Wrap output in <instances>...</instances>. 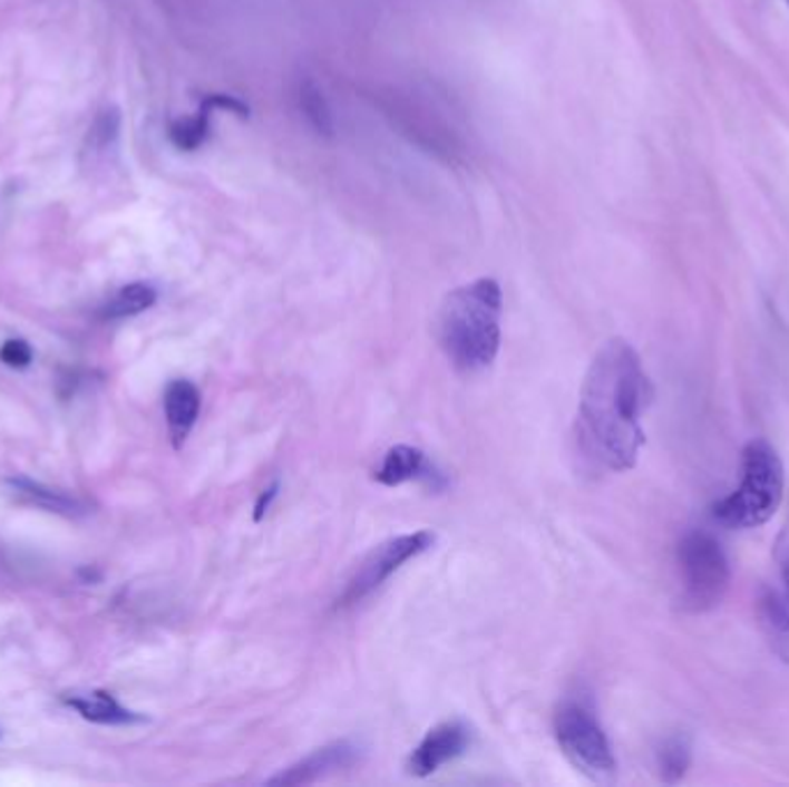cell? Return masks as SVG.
<instances>
[{
    "mask_svg": "<svg viewBox=\"0 0 789 787\" xmlns=\"http://www.w3.org/2000/svg\"><path fill=\"white\" fill-rule=\"evenodd\" d=\"M157 301V291L146 284V282H135L127 284L120 291H116L114 297L109 299V303L105 305V317L107 319H125V317H135L146 312L148 308H153Z\"/></svg>",
    "mask_w": 789,
    "mask_h": 787,
    "instance_id": "2e32d148",
    "label": "cell"
},
{
    "mask_svg": "<svg viewBox=\"0 0 789 787\" xmlns=\"http://www.w3.org/2000/svg\"><path fill=\"white\" fill-rule=\"evenodd\" d=\"M554 735L568 762L591 780H610L616 774L610 737L584 700H566L556 709Z\"/></svg>",
    "mask_w": 789,
    "mask_h": 787,
    "instance_id": "5b68a950",
    "label": "cell"
},
{
    "mask_svg": "<svg viewBox=\"0 0 789 787\" xmlns=\"http://www.w3.org/2000/svg\"><path fill=\"white\" fill-rule=\"evenodd\" d=\"M206 100L213 105V109H224V111H232L241 118H247L250 116V109L247 105H243L241 100H236L234 95H224V93H213V95H206Z\"/></svg>",
    "mask_w": 789,
    "mask_h": 787,
    "instance_id": "ffe728a7",
    "label": "cell"
},
{
    "mask_svg": "<svg viewBox=\"0 0 789 787\" xmlns=\"http://www.w3.org/2000/svg\"><path fill=\"white\" fill-rule=\"evenodd\" d=\"M427 474V460L425 453L416 446H392L374 472V480L386 485V487H398L402 483H409L413 478H420Z\"/></svg>",
    "mask_w": 789,
    "mask_h": 787,
    "instance_id": "8fae6325",
    "label": "cell"
},
{
    "mask_svg": "<svg viewBox=\"0 0 789 787\" xmlns=\"http://www.w3.org/2000/svg\"><path fill=\"white\" fill-rule=\"evenodd\" d=\"M299 100H301V109H303L305 118L310 120V125L316 129V133L331 135L333 133V116H331V109H328V105H325V97L319 90V86L312 81L301 84Z\"/></svg>",
    "mask_w": 789,
    "mask_h": 787,
    "instance_id": "e0dca14e",
    "label": "cell"
},
{
    "mask_svg": "<svg viewBox=\"0 0 789 787\" xmlns=\"http://www.w3.org/2000/svg\"><path fill=\"white\" fill-rule=\"evenodd\" d=\"M120 133V114L118 109H105L100 111V116L95 118V123L88 129V148L92 153H103L107 150Z\"/></svg>",
    "mask_w": 789,
    "mask_h": 787,
    "instance_id": "ac0fdd59",
    "label": "cell"
},
{
    "mask_svg": "<svg viewBox=\"0 0 789 787\" xmlns=\"http://www.w3.org/2000/svg\"><path fill=\"white\" fill-rule=\"evenodd\" d=\"M690 765H693V741L688 735L670 737L658 750V771L670 785L683 780Z\"/></svg>",
    "mask_w": 789,
    "mask_h": 787,
    "instance_id": "5bb4252c",
    "label": "cell"
},
{
    "mask_svg": "<svg viewBox=\"0 0 789 787\" xmlns=\"http://www.w3.org/2000/svg\"><path fill=\"white\" fill-rule=\"evenodd\" d=\"M787 6H789V0H787Z\"/></svg>",
    "mask_w": 789,
    "mask_h": 787,
    "instance_id": "7402d4cb",
    "label": "cell"
},
{
    "mask_svg": "<svg viewBox=\"0 0 789 787\" xmlns=\"http://www.w3.org/2000/svg\"><path fill=\"white\" fill-rule=\"evenodd\" d=\"M358 756H360L358 744H353L349 739H340L335 744L316 748L301 762L291 765L289 769H284L282 774L271 778L269 785H308V783H314L328 774H335V771L351 767L358 760Z\"/></svg>",
    "mask_w": 789,
    "mask_h": 787,
    "instance_id": "9c48e42d",
    "label": "cell"
},
{
    "mask_svg": "<svg viewBox=\"0 0 789 787\" xmlns=\"http://www.w3.org/2000/svg\"><path fill=\"white\" fill-rule=\"evenodd\" d=\"M776 584L760 601V619L773 653L789 665V524L773 543Z\"/></svg>",
    "mask_w": 789,
    "mask_h": 787,
    "instance_id": "52a82bcc",
    "label": "cell"
},
{
    "mask_svg": "<svg viewBox=\"0 0 789 787\" xmlns=\"http://www.w3.org/2000/svg\"><path fill=\"white\" fill-rule=\"evenodd\" d=\"M211 111H213V105L204 97L202 109L196 111L194 116L176 118L169 125L172 144L176 148H181V150H196V148H199L206 142L208 133H211Z\"/></svg>",
    "mask_w": 789,
    "mask_h": 787,
    "instance_id": "9a60e30c",
    "label": "cell"
},
{
    "mask_svg": "<svg viewBox=\"0 0 789 787\" xmlns=\"http://www.w3.org/2000/svg\"><path fill=\"white\" fill-rule=\"evenodd\" d=\"M681 603L688 612H709L722 603L732 584V569L720 541L704 532H688L679 543Z\"/></svg>",
    "mask_w": 789,
    "mask_h": 787,
    "instance_id": "277c9868",
    "label": "cell"
},
{
    "mask_svg": "<svg viewBox=\"0 0 789 787\" xmlns=\"http://www.w3.org/2000/svg\"><path fill=\"white\" fill-rule=\"evenodd\" d=\"M432 545H435V534L430 532L405 534L377 545L355 569L353 577L344 589V594L340 596V605H355L363 599H368L392 573H398L407 562L416 560L418 554L427 552Z\"/></svg>",
    "mask_w": 789,
    "mask_h": 787,
    "instance_id": "8992f818",
    "label": "cell"
},
{
    "mask_svg": "<svg viewBox=\"0 0 789 787\" xmlns=\"http://www.w3.org/2000/svg\"><path fill=\"white\" fill-rule=\"evenodd\" d=\"M202 411V392L192 381L176 379L164 390V416H167L174 448H181L189 437Z\"/></svg>",
    "mask_w": 789,
    "mask_h": 787,
    "instance_id": "30bf717a",
    "label": "cell"
},
{
    "mask_svg": "<svg viewBox=\"0 0 789 787\" xmlns=\"http://www.w3.org/2000/svg\"><path fill=\"white\" fill-rule=\"evenodd\" d=\"M277 483H273L269 489H263L261 492V497H259V502H256V506H254V519L259 522L263 515H266L269 513V508H271V504H273V499L277 497Z\"/></svg>",
    "mask_w": 789,
    "mask_h": 787,
    "instance_id": "44dd1931",
    "label": "cell"
},
{
    "mask_svg": "<svg viewBox=\"0 0 789 787\" xmlns=\"http://www.w3.org/2000/svg\"><path fill=\"white\" fill-rule=\"evenodd\" d=\"M14 489V495L28 504H36L40 508H47L51 513H60V515H81L86 511V506L75 499L72 495H65L60 489H51L47 485L32 483L28 478H10L8 480Z\"/></svg>",
    "mask_w": 789,
    "mask_h": 787,
    "instance_id": "4fadbf2b",
    "label": "cell"
},
{
    "mask_svg": "<svg viewBox=\"0 0 789 787\" xmlns=\"http://www.w3.org/2000/svg\"><path fill=\"white\" fill-rule=\"evenodd\" d=\"M72 709L79 711L81 718L90 720V723H100V726H132V723H142V716L129 711L125 707H120L109 693L105 691H92V693H84V696H72L65 700Z\"/></svg>",
    "mask_w": 789,
    "mask_h": 787,
    "instance_id": "7c38bea8",
    "label": "cell"
},
{
    "mask_svg": "<svg viewBox=\"0 0 789 787\" xmlns=\"http://www.w3.org/2000/svg\"><path fill=\"white\" fill-rule=\"evenodd\" d=\"M501 286L480 278L457 286L437 314V340L459 372H480L495 363L501 347Z\"/></svg>",
    "mask_w": 789,
    "mask_h": 787,
    "instance_id": "7a4b0ae2",
    "label": "cell"
},
{
    "mask_svg": "<svg viewBox=\"0 0 789 787\" xmlns=\"http://www.w3.org/2000/svg\"><path fill=\"white\" fill-rule=\"evenodd\" d=\"M471 744V732L462 720H446L422 737V741L411 750L407 769L411 776L427 778L439 771L444 765L465 756Z\"/></svg>",
    "mask_w": 789,
    "mask_h": 787,
    "instance_id": "ba28073f",
    "label": "cell"
},
{
    "mask_svg": "<svg viewBox=\"0 0 789 787\" xmlns=\"http://www.w3.org/2000/svg\"><path fill=\"white\" fill-rule=\"evenodd\" d=\"M653 386L635 347L614 338L601 347L579 390V439L610 472H631L646 441L642 416Z\"/></svg>",
    "mask_w": 789,
    "mask_h": 787,
    "instance_id": "6da1fadb",
    "label": "cell"
},
{
    "mask_svg": "<svg viewBox=\"0 0 789 787\" xmlns=\"http://www.w3.org/2000/svg\"><path fill=\"white\" fill-rule=\"evenodd\" d=\"M782 497V457L771 441L754 437L741 450L739 485L713 504V519L728 529H758L776 515Z\"/></svg>",
    "mask_w": 789,
    "mask_h": 787,
    "instance_id": "3957f363",
    "label": "cell"
},
{
    "mask_svg": "<svg viewBox=\"0 0 789 787\" xmlns=\"http://www.w3.org/2000/svg\"><path fill=\"white\" fill-rule=\"evenodd\" d=\"M0 360H3L8 368L23 370L30 366L32 349L26 340H8L3 347H0Z\"/></svg>",
    "mask_w": 789,
    "mask_h": 787,
    "instance_id": "d6986e66",
    "label": "cell"
}]
</instances>
